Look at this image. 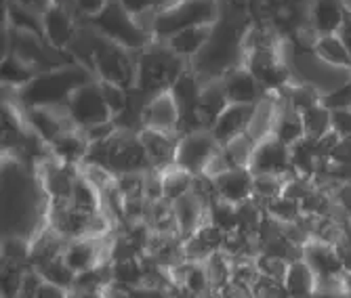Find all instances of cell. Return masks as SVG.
Segmentation results:
<instances>
[{
    "mask_svg": "<svg viewBox=\"0 0 351 298\" xmlns=\"http://www.w3.org/2000/svg\"><path fill=\"white\" fill-rule=\"evenodd\" d=\"M248 171L259 175H274V177H291L293 162H291V147L284 145L278 137H267L257 143L252 153V160L248 164Z\"/></svg>",
    "mask_w": 351,
    "mask_h": 298,
    "instance_id": "cell-9",
    "label": "cell"
},
{
    "mask_svg": "<svg viewBox=\"0 0 351 298\" xmlns=\"http://www.w3.org/2000/svg\"><path fill=\"white\" fill-rule=\"evenodd\" d=\"M206 221L219 227L223 234H232L238 229V206L226 200H217L206 210Z\"/></svg>",
    "mask_w": 351,
    "mask_h": 298,
    "instance_id": "cell-36",
    "label": "cell"
},
{
    "mask_svg": "<svg viewBox=\"0 0 351 298\" xmlns=\"http://www.w3.org/2000/svg\"><path fill=\"white\" fill-rule=\"evenodd\" d=\"M315 189V183H313V179H307V177H301V175H291L289 177V181H286V185H284V191H282V195H286V197H291V200H295V202H303L305 197L311 193Z\"/></svg>",
    "mask_w": 351,
    "mask_h": 298,
    "instance_id": "cell-45",
    "label": "cell"
},
{
    "mask_svg": "<svg viewBox=\"0 0 351 298\" xmlns=\"http://www.w3.org/2000/svg\"><path fill=\"white\" fill-rule=\"evenodd\" d=\"M187 70V61L175 55L167 42H154L137 53V88L147 97L171 92L173 84Z\"/></svg>",
    "mask_w": 351,
    "mask_h": 298,
    "instance_id": "cell-4",
    "label": "cell"
},
{
    "mask_svg": "<svg viewBox=\"0 0 351 298\" xmlns=\"http://www.w3.org/2000/svg\"><path fill=\"white\" fill-rule=\"evenodd\" d=\"M303 118V126H305V137L307 139H322L326 132L332 130V112L326 110L322 103L320 105H315L307 112L301 114Z\"/></svg>",
    "mask_w": 351,
    "mask_h": 298,
    "instance_id": "cell-33",
    "label": "cell"
},
{
    "mask_svg": "<svg viewBox=\"0 0 351 298\" xmlns=\"http://www.w3.org/2000/svg\"><path fill=\"white\" fill-rule=\"evenodd\" d=\"M114 275H112V262L104 260L99 264H95L93 269H86L82 273H76V282L72 290L80 292H106L112 288Z\"/></svg>",
    "mask_w": 351,
    "mask_h": 298,
    "instance_id": "cell-28",
    "label": "cell"
},
{
    "mask_svg": "<svg viewBox=\"0 0 351 298\" xmlns=\"http://www.w3.org/2000/svg\"><path fill=\"white\" fill-rule=\"evenodd\" d=\"M228 105H230V99H228L223 82L221 80L204 82L200 103H198V122L202 130H210L221 118V114L228 110Z\"/></svg>",
    "mask_w": 351,
    "mask_h": 298,
    "instance_id": "cell-20",
    "label": "cell"
},
{
    "mask_svg": "<svg viewBox=\"0 0 351 298\" xmlns=\"http://www.w3.org/2000/svg\"><path fill=\"white\" fill-rule=\"evenodd\" d=\"M29 254H32V244H27L23 238H5L3 242V260L9 262H19V264H29Z\"/></svg>",
    "mask_w": 351,
    "mask_h": 298,
    "instance_id": "cell-42",
    "label": "cell"
},
{
    "mask_svg": "<svg viewBox=\"0 0 351 298\" xmlns=\"http://www.w3.org/2000/svg\"><path fill=\"white\" fill-rule=\"evenodd\" d=\"M341 280H343V288H345V290H347V294L351 296V273H343V277H341Z\"/></svg>",
    "mask_w": 351,
    "mask_h": 298,
    "instance_id": "cell-60",
    "label": "cell"
},
{
    "mask_svg": "<svg viewBox=\"0 0 351 298\" xmlns=\"http://www.w3.org/2000/svg\"><path fill=\"white\" fill-rule=\"evenodd\" d=\"M284 284L289 288L293 298H313L315 288H317V277L311 271L309 264L301 258V260L291 262Z\"/></svg>",
    "mask_w": 351,
    "mask_h": 298,
    "instance_id": "cell-23",
    "label": "cell"
},
{
    "mask_svg": "<svg viewBox=\"0 0 351 298\" xmlns=\"http://www.w3.org/2000/svg\"><path fill=\"white\" fill-rule=\"evenodd\" d=\"M66 298H108L106 292H80V290H70Z\"/></svg>",
    "mask_w": 351,
    "mask_h": 298,
    "instance_id": "cell-58",
    "label": "cell"
},
{
    "mask_svg": "<svg viewBox=\"0 0 351 298\" xmlns=\"http://www.w3.org/2000/svg\"><path fill=\"white\" fill-rule=\"evenodd\" d=\"M74 47L86 49L84 65H88V68L99 76V80L118 84L126 90L137 84V55L135 53L104 38L95 29H93V36L84 40V45L80 38H76L72 49Z\"/></svg>",
    "mask_w": 351,
    "mask_h": 298,
    "instance_id": "cell-3",
    "label": "cell"
},
{
    "mask_svg": "<svg viewBox=\"0 0 351 298\" xmlns=\"http://www.w3.org/2000/svg\"><path fill=\"white\" fill-rule=\"evenodd\" d=\"M246 34L242 17H219L206 47L191 61V70L202 82H213L242 68L246 63Z\"/></svg>",
    "mask_w": 351,
    "mask_h": 298,
    "instance_id": "cell-1",
    "label": "cell"
},
{
    "mask_svg": "<svg viewBox=\"0 0 351 298\" xmlns=\"http://www.w3.org/2000/svg\"><path fill=\"white\" fill-rule=\"evenodd\" d=\"M70 202L80 208V210H86V212H99L104 210V200H101V191L95 187L82 173L78 175L76 183H74V191H72V197Z\"/></svg>",
    "mask_w": 351,
    "mask_h": 298,
    "instance_id": "cell-30",
    "label": "cell"
},
{
    "mask_svg": "<svg viewBox=\"0 0 351 298\" xmlns=\"http://www.w3.org/2000/svg\"><path fill=\"white\" fill-rule=\"evenodd\" d=\"M88 139L84 137V132L80 128H70L66 132H61V135L49 145L51 147V153L55 156L57 162L66 164V166H82L84 160H86V153H88Z\"/></svg>",
    "mask_w": 351,
    "mask_h": 298,
    "instance_id": "cell-17",
    "label": "cell"
},
{
    "mask_svg": "<svg viewBox=\"0 0 351 298\" xmlns=\"http://www.w3.org/2000/svg\"><path fill=\"white\" fill-rule=\"evenodd\" d=\"M210 32H213V25H200V27L183 29V32H179L177 36H173L167 42V47L175 55H179L181 59H185V61L191 59V61H194L202 53V49L206 47V42L210 38Z\"/></svg>",
    "mask_w": 351,
    "mask_h": 298,
    "instance_id": "cell-21",
    "label": "cell"
},
{
    "mask_svg": "<svg viewBox=\"0 0 351 298\" xmlns=\"http://www.w3.org/2000/svg\"><path fill=\"white\" fill-rule=\"evenodd\" d=\"M303 260L311 267L315 277H341L345 273L343 269V258L339 250L330 244L324 242H315L311 240L303 248Z\"/></svg>",
    "mask_w": 351,
    "mask_h": 298,
    "instance_id": "cell-15",
    "label": "cell"
},
{
    "mask_svg": "<svg viewBox=\"0 0 351 298\" xmlns=\"http://www.w3.org/2000/svg\"><path fill=\"white\" fill-rule=\"evenodd\" d=\"M223 292V298H254L252 296V288L250 286H244V284H236V282H230L221 288Z\"/></svg>",
    "mask_w": 351,
    "mask_h": 298,
    "instance_id": "cell-52",
    "label": "cell"
},
{
    "mask_svg": "<svg viewBox=\"0 0 351 298\" xmlns=\"http://www.w3.org/2000/svg\"><path fill=\"white\" fill-rule=\"evenodd\" d=\"M313 53H315L317 59L324 61L326 65H332V68L351 72V55H349L345 42L337 34L317 38L315 47H313Z\"/></svg>",
    "mask_w": 351,
    "mask_h": 298,
    "instance_id": "cell-25",
    "label": "cell"
},
{
    "mask_svg": "<svg viewBox=\"0 0 351 298\" xmlns=\"http://www.w3.org/2000/svg\"><path fill=\"white\" fill-rule=\"evenodd\" d=\"M330 162H337V164H351V137H343L339 141V145L335 147L332 156H330Z\"/></svg>",
    "mask_w": 351,
    "mask_h": 298,
    "instance_id": "cell-53",
    "label": "cell"
},
{
    "mask_svg": "<svg viewBox=\"0 0 351 298\" xmlns=\"http://www.w3.org/2000/svg\"><path fill=\"white\" fill-rule=\"evenodd\" d=\"M43 27H45V40L55 51H61V53L72 49V45L76 42L80 34V27L70 7L59 5V3H53L51 9L43 15Z\"/></svg>",
    "mask_w": 351,
    "mask_h": 298,
    "instance_id": "cell-10",
    "label": "cell"
},
{
    "mask_svg": "<svg viewBox=\"0 0 351 298\" xmlns=\"http://www.w3.org/2000/svg\"><path fill=\"white\" fill-rule=\"evenodd\" d=\"M68 116L76 128L86 130L90 126H97L112 120V112L104 99L99 80H93L80 86L68 103Z\"/></svg>",
    "mask_w": 351,
    "mask_h": 298,
    "instance_id": "cell-7",
    "label": "cell"
},
{
    "mask_svg": "<svg viewBox=\"0 0 351 298\" xmlns=\"http://www.w3.org/2000/svg\"><path fill=\"white\" fill-rule=\"evenodd\" d=\"M291 162H293V173L313 179L317 169H320V162H322V158L317 156L315 141L305 137L299 143H295L291 147Z\"/></svg>",
    "mask_w": 351,
    "mask_h": 298,
    "instance_id": "cell-26",
    "label": "cell"
},
{
    "mask_svg": "<svg viewBox=\"0 0 351 298\" xmlns=\"http://www.w3.org/2000/svg\"><path fill=\"white\" fill-rule=\"evenodd\" d=\"M162 189H165V200L173 204L181 200L183 195L194 191V175L173 166L162 173Z\"/></svg>",
    "mask_w": 351,
    "mask_h": 298,
    "instance_id": "cell-31",
    "label": "cell"
},
{
    "mask_svg": "<svg viewBox=\"0 0 351 298\" xmlns=\"http://www.w3.org/2000/svg\"><path fill=\"white\" fill-rule=\"evenodd\" d=\"M29 269L32 267H27V264L3 260V267H0V296L3 298H17L21 288H23L25 273Z\"/></svg>",
    "mask_w": 351,
    "mask_h": 298,
    "instance_id": "cell-32",
    "label": "cell"
},
{
    "mask_svg": "<svg viewBox=\"0 0 351 298\" xmlns=\"http://www.w3.org/2000/svg\"><path fill=\"white\" fill-rule=\"evenodd\" d=\"M179 118H181V114H179V108H177L171 92L152 97L145 112H143L145 128L160 130V132H173V135H177Z\"/></svg>",
    "mask_w": 351,
    "mask_h": 298,
    "instance_id": "cell-16",
    "label": "cell"
},
{
    "mask_svg": "<svg viewBox=\"0 0 351 298\" xmlns=\"http://www.w3.org/2000/svg\"><path fill=\"white\" fill-rule=\"evenodd\" d=\"M204 269H206L210 286L223 288L232 282V258L223 252H215L208 260H204Z\"/></svg>",
    "mask_w": 351,
    "mask_h": 298,
    "instance_id": "cell-38",
    "label": "cell"
},
{
    "mask_svg": "<svg viewBox=\"0 0 351 298\" xmlns=\"http://www.w3.org/2000/svg\"><path fill=\"white\" fill-rule=\"evenodd\" d=\"M99 86H101L106 103H108V108L112 112V118L116 114H120L122 110H126V105H129V90L118 86V84L106 82V80H99Z\"/></svg>",
    "mask_w": 351,
    "mask_h": 298,
    "instance_id": "cell-43",
    "label": "cell"
},
{
    "mask_svg": "<svg viewBox=\"0 0 351 298\" xmlns=\"http://www.w3.org/2000/svg\"><path fill=\"white\" fill-rule=\"evenodd\" d=\"M200 298H223V292H221V288H217V286H208V288L200 294Z\"/></svg>",
    "mask_w": 351,
    "mask_h": 298,
    "instance_id": "cell-59",
    "label": "cell"
},
{
    "mask_svg": "<svg viewBox=\"0 0 351 298\" xmlns=\"http://www.w3.org/2000/svg\"><path fill=\"white\" fill-rule=\"evenodd\" d=\"M173 210H175L181 240H187L189 236H194L196 231L206 223V210L208 208L194 191L183 195L181 200L173 202Z\"/></svg>",
    "mask_w": 351,
    "mask_h": 298,
    "instance_id": "cell-18",
    "label": "cell"
},
{
    "mask_svg": "<svg viewBox=\"0 0 351 298\" xmlns=\"http://www.w3.org/2000/svg\"><path fill=\"white\" fill-rule=\"evenodd\" d=\"M324 191H328L332 195V200L347 212V216L351 219V185H337V183H328L324 187H320Z\"/></svg>",
    "mask_w": 351,
    "mask_h": 298,
    "instance_id": "cell-49",
    "label": "cell"
},
{
    "mask_svg": "<svg viewBox=\"0 0 351 298\" xmlns=\"http://www.w3.org/2000/svg\"><path fill=\"white\" fill-rule=\"evenodd\" d=\"M337 36L345 42V47L351 55V9H345V17H343V23L337 32Z\"/></svg>",
    "mask_w": 351,
    "mask_h": 298,
    "instance_id": "cell-55",
    "label": "cell"
},
{
    "mask_svg": "<svg viewBox=\"0 0 351 298\" xmlns=\"http://www.w3.org/2000/svg\"><path fill=\"white\" fill-rule=\"evenodd\" d=\"M118 3L133 17H139V15H147V13H160L162 9L175 5L177 0H118Z\"/></svg>",
    "mask_w": 351,
    "mask_h": 298,
    "instance_id": "cell-44",
    "label": "cell"
},
{
    "mask_svg": "<svg viewBox=\"0 0 351 298\" xmlns=\"http://www.w3.org/2000/svg\"><path fill=\"white\" fill-rule=\"evenodd\" d=\"M171 277L175 284L196 292V294H202L210 282H208V275H206V269H204V262H191V260H183L181 264L171 269Z\"/></svg>",
    "mask_w": 351,
    "mask_h": 298,
    "instance_id": "cell-27",
    "label": "cell"
},
{
    "mask_svg": "<svg viewBox=\"0 0 351 298\" xmlns=\"http://www.w3.org/2000/svg\"><path fill=\"white\" fill-rule=\"evenodd\" d=\"M49 286L53 288H59L63 292H70L74 288V282H76V273L68 267L66 260H63V256L55 258V260H49L45 264H40V267L34 269Z\"/></svg>",
    "mask_w": 351,
    "mask_h": 298,
    "instance_id": "cell-29",
    "label": "cell"
},
{
    "mask_svg": "<svg viewBox=\"0 0 351 298\" xmlns=\"http://www.w3.org/2000/svg\"><path fill=\"white\" fill-rule=\"evenodd\" d=\"M335 248L339 250V254L343 258V269H345V273H351V246L345 244V242H341Z\"/></svg>",
    "mask_w": 351,
    "mask_h": 298,
    "instance_id": "cell-57",
    "label": "cell"
},
{
    "mask_svg": "<svg viewBox=\"0 0 351 298\" xmlns=\"http://www.w3.org/2000/svg\"><path fill=\"white\" fill-rule=\"evenodd\" d=\"M322 105L330 112H341V110H351V80L341 84L339 88L322 95Z\"/></svg>",
    "mask_w": 351,
    "mask_h": 298,
    "instance_id": "cell-46",
    "label": "cell"
},
{
    "mask_svg": "<svg viewBox=\"0 0 351 298\" xmlns=\"http://www.w3.org/2000/svg\"><path fill=\"white\" fill-rule=\"evenodd\" d=\"M139 141L147 153V160L152 164V169L156 171H169L175 166L177 162V147H179V137L173 132H160V130H152L143 128L139 132Z\"/></svg>",
    "mask_w": 351,
    "mask_h": 298,
    "instance_id": "cell-11",
    "label": "cell"
},
{
    "mask_svg": "<svg viewBox=\"0 0 351 298\" xmlns=\"http://www.w3.org/2000/svg\"><path fill=\"white\" fill-rule=\"evenodd\" d=\"M221 82H223V86H226L230 103L257 105L265 97L263 86L259 84V80L254 78V74L246 68V65L230 72L226 78H221Z\"/></svg>",
    "mask_w": 351,
    "mask_h": 298,
    "instance_id": "cell-14",
    "label": "cell"
},
{
    "mask_svg": "<svg viewBox=\"0 0 351 298\" xmlns=\"http://www.w3.org/2000/svg\"><path fill=\"white\" fill-rule=\"evenodd\" d=\"M53 3H59V5H70L72 0H53Z\"/></svg>",
    "mask_w": 351,
    "mask_h": 298,
    "instance_id": "cell-61",
    "label": "cell"
},
{
    "mask_svg": "<svg viewBox=\"0 0 351 298\" xmlns=\"http://www.w3.org/2000/svg\"><path fill=\"white\" fill-rule=\"evenodd\" d=\"M126 298H169L167 290L152 288V286H135V288H122L118 290Z\"/></svg>",
    "mask_w": 351,
    "mask_h": 298,
    "instance_id": "cell-50",
    "label": "cell"
},
{
    "mask_svg": "<svg viewBox=\"0 0 351 298\" xmlns=\"http://www.w3.org/2000/svg\"><path fill=\"white\" fill-rule=\"evenodd\" d=\"M36 76V70L27 65L21 57H17L15 53H5L3 63H0V78H3V84L15 90H21L25 84H29Z\"/></svg>",
    "mask_w": 351,
    "mask_h": 298,
    "instance_id": "cell-24",
    "label": "cell"
},
{
    "mask_svg": "<svg viewBox=\"0 0 351 298\" xmlns=\"http://www.w3.org/2000/svg\"><path fill=\"white\" fill-rule=\"evenodd\" d=\"M265 214L278 223H295L301 219L303 210H301V204L291 200V197L286 195H280V197H274V200L265 202Z\"/></svg>",
    "mask_w": 351,
    "mask_h": 298,
    "instance_id": "cell-37",
    "label": "cell"
},
{
    "mask_svg": "<svg viewBox=\"0 0 351 298\" xmlns=\"http://www.w3.org/2000/svg\"><path fill=\"white\" fill-rule=\"evenodd\" d=\"M13 3H17L19 7L32 11V13H36V15H45L51 5H53V0H13Z\"/></svg>",
    "mask_w": 351,
    "mask_h": 298,
    "instance_id": "cell-54",
    "label": "cell"
},
{
    "mask_svg": "<svg viewBox=\"0 0 351 298\" xmlns=\"http://www.w3.org/2000/svg\"><path fill=\"white\" fill-rule=\"evenodd\" d=\"M257 267H259L261 275H267V277H274V280L284 282L286 280V273H289L291 262H286L282 258H276V256L259 254L257 256Z\"/></svg>",
    "mask_w": 351,
    "mask_h": 298,
    "instance_id": "cell-47",
    "label": "cell"
},
{
    "mask_svg": "<svg viewBox=\"0 0 351 298\" xmlns=\"http://www.w3.org/2000/svg\"><path fill=\"white\" fill-rule=\"evenodd\" d=\"M259 275H261V271L257 267V258L242 256V258L232 260V282L252 288V284L259 280Z\"/></svg>",
    "mask_w": 351,
    "mask_h": 298,
    "instance_id": "cell-40",
    "label": "cell"
},
{
    "mask_svg": "<svg viewBox=\"0 0 351 298\" xmlns=\"http://www.w3.org/2000/svg\"><path fill=\"white\" fill-rule=\"evenodd\" d=\"M339 141H341V137L337 135L335 130L326 132V135H324L322 139H317V141H315V149H317V156H320L322 160H330V156H332L335 147L339 145Z\"/></svg>",
    "mask_w": 351,
    "mask_h": 298,
    "instance_id": "cell-51",
    "label": "cell"
},
{
    "mask_svg": "<svg viewBox=\"0 0 351 298\" xmlns=\"http://www.w3.org/2000/svg\"><path fill=\"white\" fill-rule=\"evenodd\" d=\"M286 181H289V177L259 175V177H254V183H252V195L265 204V202L274 200V197H280V195H282Z\"/></svg>",
    "mask_w": 351,
    "mask_h": 298,
    "instance_id": "cell-39",
    "label": "cell"
},
{
    "mask_svg": "<svg viewBox=\"0 0 351 298\" xmlns=\"http://www.w3.org/2000/svg\"><path fill=\"white\" fill-rule=\"evenodd\" d=\"M86 25L93 27L104 38L124 47L131 53H141L149 45L156 42L149 32H145L137 23V19L126 11L118 0H110V3L106 5V9L97 17L88 19Z\"/></svg>",
    "mask_w": 351,
    "mask_h": 298,
    "instance_id": "cell-6",
    "label": "cell"
},
{
    "mask_svg": "<svg viewBox=\"0 0 351 298\" xmlns=\"http://www.w3.org/2000/svg\"><path fill=\"white\" fill-rule=\"evenodd\" d=\"M112 275H114V284H112L114 290L143 286V267H141V258H137V260H120V262H112Z\"/></svg>",
    "mask_w": 351,
    "mask_h": 298,
    "instance_id": "cell-35",
    "label": "cell"
},
{
    "mask_svg": "<svg viewBox=\"0 0 351 298\" xmlns=\"http://www.w3.org/2000/svg\"><path fill=\"white\" fill-rule=\"evenodd\" d=\"M88 82H93V70L80 61H74L61 65V68L36 74L34 80L17 90V97L23 110L68 108L72 95Z\"/></svg>",
    "mask_w": 351,
    "mask_h": 298,
    "instance_id": "cell-2",
    "label": "cell"
},
{
    "mask_svg": "<svg viewBox=\"0 0 351 298\" xmlns=\"http://www.w3.org/2000/svg\"><path fill=\"white\" fill-rule=\"evenodd\" d=\"M254 108H257V105H242V103H230L228 105V110L221 114L217 124L210 128L219 147L228 145L236 137L244 135V132L248 130V126H250V122H252Z\"/></svg>",
    "mask_w": 351,
    "mask_h": 298,
    "instance_id": "cell-13",
    "label": "cell"
},
{
    "mask_svg": "<svg viewBox=\"0 0 351 298\" xmlns=\"http://www.w3.org/2000/svg\"><path fill=\"white\" fill-rule=\"evenodd\" d=\"M313 29L317 38L322 36H332L339 32L343 17H345V7H341L339 0H317L313 5Z\"/></svg>",
    "mask_w": 351,
    "mask_h": 298,
    "instance_id": "cell-22",
    "label": "cell"
},
{
    "mask_svg": "<svg viewBox=\"0 0 351 298\" xmlns=\"http://www.w3.org/2000/svg\"><path fill=\"white\" fill-rule=\"evenodd\" d=\"M219 151V143L215 141L210 130H198L179 139L177 147V162L175 166L189 173V175H202L206 173L210 160Z\"/></svg>",
    "mask_w": 351,
    "mask_h": 298,
    "instance_id": "cell-8",
    "label": "cell"
},
{
    "mask_svg": "<svg viewBox=\"0 0 351 298\" xmlns=\"http://www.w3.org/2000/svg\"><path fill=\"white\" fill-rule=\"evenodd\" d=\"M108 248L110 244H106L104 238L74 240L70 242L66 254H63V260H66V264L74 273H82L86 269H93L95 264L108 260Z\"/></svg>",
    "mask_w": 351,
    "mask_h": 298,
    "instance_id": "cell-12",
    "label": "cell"
},
{
    "mask_svg": "<svg viewBox=\"0 0 351 298\" xmlns=\"http://www.w3.org/2000/svg\"><path fill=\"white\" fill-rule=\"evenodd\" d=\"M108 3H110V0H72L74 11H76L78 17L84 19V21H88V19H93V17H97V15L106 9Z\"/></svg>",
    "mask_w": 351,
    "mask_h": 298,
    "instance_id": "cell-48",
    "label": "cell"
},
{
    "mask_svg": "<svg viewBox=\"0 0 351 298\" xmlns=\"http://www.w3.org/2000/svg\"><path fill=\"white\" fill-rule=\"evenodd\" d=\"M215 183H217V191L221 200L238 206L252 197L254 175L248 169H232L215 177Z\"/></svg>",
    "mask_w": 351,
    "mask_h": 298,
    "instance_id": "cell-19",
    "label": "cell"
},
{
    "mask_svg": "<svg viewBox=\"0 0 351 298\" xmlns=\"http://www.w3.org/2000/svg\"><path fill=\"white\" fill-rule=\"evenodd\" d=\"M167 294H169V298H200V294L191 292V290H187V288H183V286H179L175 282L167 288Z\"/></svg>",
    "mask_w": 351,
    "mask_h": 298,
    "instance_id": "cell-56",
    "label": "cell"
},
{
    "mask_svg": "<svg viewBox=\"0 0 351 298\" xmlns=\"http://www.w3.org/2000/svg\"><path fill=\"white\" fill-rule=\"evenodd\" d=\"M219 21L217 0H177L175 5L162 9L154 21V40L169 42L179 32L200 25H215Z\"/></svg>",
    "mask_w": 351,
    "mask_h": 298,
    "instance_id": "cell-5",
    "label": "cell"
},
{
    "mask_svg": "<svg viewBox=\"0 0 351 298\" xmlns=\"http://www.w3.org/2000/svg\"><path fill=\"white\" fill-rule=\"evenodd\" d=\"M252 296L254 298H293L284 282L267 277V275H259V280L252 284Z\"/></svg>",
    "mask_w": 351,
    "mask_h": 298,
    "instance_id": "cell-41",
    "label": "cell"
},
{
    "mask_svg": "<svg viewBox=\"0 0 351 298\" xmlns=\"http://www.w3.org/2000/svg\"><path fill=\"white\" fill-rule=\"evenodd\" d=\"M282 95L286 97V101L291 103L293 110H297L299 114L320 105L322 103V95L315 86L307 84V82H301V84H291L286 90H282Z\"/></svg>",
    "mask_w": 351,
    "mask_h": 298,
    "instance_id": "cell-34",
    "label": "cell"
}]
</instances>
